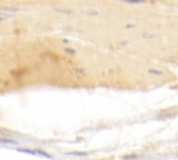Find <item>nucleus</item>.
Returning <instances> with one entry per match:
<instances>
[{
	"instance_id": "1",
	"label": "nucleus",
	"mask_w": 178,
	"mask_h": 160,
	"mask_svg": "<svg viewBox=\"0 0 178 160\" xmlns=\"http://www.w3.org/2000/svg\"><path fill=\"white\" fill-rule=\"evenodd\" d=\"M21 152H25V153H31V155H38V156H45V157H52L50 155L45 153V152H39V150H28V149H20Z\"/></svg>"
},
{
	"instance_id": "2",
	"label": "nucleus",
	"mask_w": 178,
	"mask_h": 160,
	"mask_svg": "<svg viewBox=\"0 0 178 160\" xmlns=\"http://www.w3.org/2000/svg\"><path fill=\"white\" fill-rule=\"evenodd\" d=\"M11 14H9V13H1L0 14V20H6V18H10Z\"/></svg>"
},
{
	"instance_id": "3",
	"label": "nucleus",
	"mask_w": 178,
	"mask_h": 160,
	"mask_svg": "<svg viewBox=\"0 0 178 160\" xmlns=\"http://www.w3.org/2000/svg\"><path fill=\"white\" fill-rule=\"evenodd\" d=\"M125 3H145L146 0H123Z\"/></svg>"
},
{
	"instance_id": "4",
	"label": "nucleus",
	"mask_w": 178,
	"mask_h": 160,
	"mask_svg": "<svg viewBox=\"0 0 178 160\" xmlns=\"http://www.w3.org/2000/svg\"><path fill=\"white\" fill-rule=\"evenodd\" d=\"M149 73H150V74H156V75H161V71H159V70H153V68H150V70H149Z\"/></svg>"
},
{
	"instance_id": "5",
	"label": "nucleus",
	"mask_w": 178,
	"mask_h": 160,
	"mask_svg": "<svg viewBox=\"0 0 178 160\" xmlns=\"http://www.w3.org/2000/svg\"><path fill=\"white\" fill-rule=\"evenodd\" d=\"M0 142H4V143H17V142L13 141V139H0Z\"/></svg>"
},
{
	"instance_id": "6",
	"label": "nucleus",
	"mask_w": 178,
	"mask_h": 160,
	"mask_svg": "<svg viewBox=\"0 0 178 160\" xmlns=\"http://www.w3.org/2000/svg\"><path fill=\"white\" fill-rule=\"evenodd\" d=\"M88 14H92V15H97V14H99V13H97V11H88Z\"/></svg>"
},
{
	"instance_id": "7",
	"label": "nucleus",
	"mask_w": 178,
	"mask_h": 160,
	"mask_svg": "<svg viewBox=\"0 0 178 160\" xmlns=\"http://www.w3.org/2000/svg\"><path fill=\"white\" fill-rule=\"evenodd\" d=\"M65 52H68V53H71V54L75 53V50H73V49H65Z\"/></svg>"
},
{
	"instance_id": "8",
	"label": "nucleus",
	"mask_w": 178,
	"mask_h": 160,
	"mask_svg": "<svg viewBox=\"0 0 178 160\" xmlns=\"http://www.w3.org/2000/svg\"><path fill=\"white\" fill-rule=\"evenodd\" d=\"M0 132H1V129H0Z\"/></svg>"
}]
</instances>
